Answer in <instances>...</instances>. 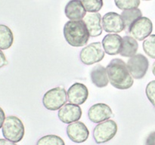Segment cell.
Listing matches in <instances>:
<instances>
[{
  "label": "cell",
  "instance_id": "4316f807",
  "mask_svg": "<svg viewBox=\"0 0 155 145\" xmlns=\"http://www.w3.org/2000/svg\"><path fill=\"white\" fill-rule=\"evenodd\" d=\"M8 64V60L6 59L5 55L4 53L2 52L1 49H0V69L4 66H5Z\"/></svg>",
  "mask_w": 155,
  "mask_h": 145
},
{
  "label": "cell",
  "instance_id": "4fadbf2b",
  "mask_svg": "<svg viewBox=\"0 0 155 145\" xmlns=\"http://www.w3.org/2000/svg\"><path fill=\"white\" fill-rule=\"evenodd\" d=\"M89 97L87 87L83 83L76 82L68 91V99L70 103L77 105L84 104Z\"/></svg>",
  "mask_w": 155,
  "mask_h": 145
},
{
  "label": "cell",
  "instance_id": "7c38bea8",
  "mask_svg": "<svg viewBox=\"0 0 155 145\" xmlns=\"http://www.w3.org/2000/svg\"><path fill=\"white\" fill-rule=\"evenodd\" d=\"M58 118L62 122L71 124L80 119L82 116V109L80 105L71 103L66 104L58 110Z\"/></svg>",
  "mask_w": 155,
  "mask_h": 145
},
{
  "label": "cell",
  "instance_id": "44dd1931",
  "mask_svg": "<svg viewBox=\"0 0 155 145\" xmlns=\"http://www.w3.org/2000/svg\"><path fill=\"white\" fill-rule=\"evenodd\" d=\"M36 145H65L63 139L55 134H48L40 137Z\"/></svg>",
  "mask_w": 155,
  "mask_h": 145
},
{
  "label": "cell",
  "instance_id": "9c48e42d",
  "mask_svg": "<svg viewBox=\"0 0 155 145\" xmlns=\"http://www.w3.org/2000/svg\"><path fill=\"white\" fill-rule=\"evenodd\" d=\"M103 29L107 33H118L126 29L123 18L116 12H108L102 18Z\"/></svg>",
  "mask_w": 155,
  "mask_h": 145
},
{
  "label": "cell",
  "instance_id": "ba28073f",
  "mask_svg": "<svg viewBox=\"0 0 155 145\" xmlns=\"http://www.w3.org/2000/svg\"><path fill=\"white\" fill-rule=\"evenodd\" d=\"M152 30V22L146 17H142L138 19L128 28V32L132 37L139 41L148 38L151 34Z\"/></svg>",
  "mask_w": 155,
  "mask_h": 145
},
{
  "label": "cell",
  "instance_id": "4dcf8cb0",
  "mask_svg": "<svg viewBox=\"0 0 155 145\" xmlns=\"http://www.w3.org/2000/svg\"><path fill=\"white\" fill-rule=\"evenodd\" d=\"M144 1H151V0H144Z\"/></svg>",
  "mask_w": 155,
  "mask_h": 145
},
{
  "label": "cell",
  "instance_id": "2e32d148",
  "mask_svg": "<svg viewBox=\"0 0 155 145\" xmlns=\"http://www.w3.org/2000/svg\"><path fill=\"white\" fill-rule=\"evenodd\" d=\"M122 42L123 38L118 34H107L102 40L103 48L109 55H116L120 52Z\"/></svg>",
  "mask_w": 155,
  "mask_h": 145
},
{
  "label": "cell",
  "instance_id": "d4e9b609",
  "mask_svg": "<svg viewBox=\"0 0 155 145\" xmlns=\"http://www.w3.org/2000/svg\"><path fill=\"white\" fill-rule=\"evenodd\" d=\"M145 93H146L148 99L149 100L155 109V80L151 81L147 85Z\"/></svg>",
  "mask_w": 155,
  "mask_h": 145
},
{
  "label": "cell",
  "instance_id": "603a6c76",
  "mask_svg": "<svg viewBox=\"0 0 155 145\" xmlns=\"http://www.w3.org/2000/svg\"><path fill=\"white\" fill-rule=\"evenodd\" d=\"M86 11L89 13L98 12L103 6V0H81Z\"/></svg>",
  "mask_w": 155,
  "mask_h": 145
},
{
  "label": "cell",
  "instance_id": "7402d4cb",
  "mask_svg": "<svg viewBox=\"0 0 155 145\" xmlns=\"http://www.w3.org/2000/svg\"><path fill=\"white\" fill-rule=\"evenodd\" d=\"M143 50L151 58L155 59V34L150 35L142 44Z\"/></svg>",
  "mask_w": 155,
  "mask_h": 145
},
{
  "label": "cell",
  "instance_id": "d6986e66",
  "mask_svg": "<svg viewBox=\"0 0 155 145\" xmlns=\"http://www.w3.org/2000/svg\"><path fill=\"white\" fill-rule=\"evenodd\" d=\"M14 42V35L12 30L5 24H0V49L7 50Z\"/></svg>",
  "mask_w": 155,
  "mask_h": 145
},
{
  "label": "cell",
  "instance_id": "8992f818",
  "mask_svg": "<svg viewBox=\"0 0 155 145\" xmlns=\"http://www.w3.org/2000/svg\"><path fill=\"white\" fill-rule=\"evenodd\" d=\"M104 52L101 42H92L81 50L80 59L84 64L92 65L102 60L105 54Z\"/></svg>",
  "mask_w": 155,
  "mask_h": 145
},
{
  "label": "cell",
  "instance_id": "ffe728a7",
  "mask_svg": "<svg viewBox=\"0 0 155 145\" xmlns=\"http://www.w3.org/2000/svg\"><path fill=\"white\" fill-rule=\"evenodd\" d=\"M126 27L129 28L133 23L142 17V12L138 8L124 10L121 14Z\"/></svg>",
  "mask_w": 155,
  "mask_h": 145
},
{
  "label": "cell",
  "instance_id": "e0dca14e",
  "mask_svg": "<svg viewBox=\"0 0 155 145\" xmlns=\"http://www.w3.org/2000/svg\"><path fill=\"white\" fill-rule=\"evenodd\" d=\"M90 78L92 83L98 88H104L108 85L109 79L107 69L102 65L98 64L94 66L90 72Z\"/></svg>",
  "mask_w": 155,
  "mask_h": 145
},
{
  "label": "cell",
  "instance_id": "ac0fdd59",
  "mask_svg": "<svg viewBox=\"0 0 155 145\" xmlns=\"http://www.w3.org/2000/svg\"><path fill=\"white\" fill-rule=\"evenodd\" d=\"M139 48V44L136 39L130 36H126L123 38L122 47L120 52L121 56L126 57H131L136 54Z\"/></svg>",
  "mask_w": 155,
  "mask_h": 145
},
{
  "label": "cell",
  "instance_id": "7a4b0ae2",
  "mask_svg": "<svg viewBox=\"0 0 155 145\" xmlns=\"http://www.w3.org/2000/svg\"><path fill=\"white\" fill-rule=\"evenodd\" d=\"M64 36L67 42L73 47H83L89 39V31L84 21H69L64 27Z\"/></svg>",
  "mask_w": 155,
  "mask_h": 145
},
{
  "label": "cell",
  "instance_id": "f1b7e54d",
  "mask_svg": "<svg viewBox=\"0 0 155 145\" xmlns=\"http://www.w3.org/2000/svg\"><path fill=\"white\" fill-rule=\"evenodd\" d=\"M0 145H17L16 143L12 142L8 139L0 138Z\"/></svg>",
  "mask_w": 155,
  "mask_h": 145
},
{
  "label": "cell",
  "instance_id": "484cf974",
  "mask_svg": "<svg viewBox=\"0 0 155 145\" xmlns=\"http://www.w3.org/2000/svg\"><path fill=\"white\" fill-rule=\"evenodd\" d=\"M145 145H155V131L151 132L145 140Z\"/></svg>",
  "mask_w": 155,
  "mask_h": 145
},
{
  "label": "cell",
  "instance_id": "277c9868",
  "mask_svg": "<svg viewBox=\"0 0 155 145\" xmlns=\"http://www.w3.org/2000/svg\"><path fill=\"white\" fill-rule=\"evenodd\" d=\"M68 92L63 87H56L45 92L42 98V104L48 110H58L66 104Z\"/></svg>",
  "mask_w": 155,
  "mask_h": 145
},
{
  "label": "cell",
  "instance_id": "6da1fadb",
  "mask_svg": "<svg viewBox=\"0 0 155 145\" xmlns=\"http://www.w3.org/2000/svg\"><path fill=\"white\" fill-rule=\"evenodd\" d=\"M106 69L109 82L114 88L125 90L133 86L134 83L133 77L129 72L127 63L123 60L120 58L113 59Z\"/></svg>",
  "mask_w": 155,
  "mask_h": 145
},
{
  "label": "cell",
  "instance_id": "9a60e30c",
  "mask_svg": "<svg viewBox=\"0 0 155 145\" xmlns=\"http://www.w3.org/2000/svg\"><path fill=\"white\" fill-rule=\"evenodd\" d=\"M64 13L70 21H80L86 14V10L81 0H71L65 6Z\"/></svg>",
  "mask_w": 155,
  "mask_h": 145
},
{
  "label": "cell",
  "instance_id": "52a82bcc",
  "mask_svg": "<svg viewBox=\"0 0 155 145\" xmlns=\"http://www.w3.org/2000/svg\"><path fill=\"white\" fill-rule=\"evenodd\" d=\"M127 68L133 79H141L148 72L149 61L145 55L142 54H135L127 61Z\"/></svg>",
  "mask_w": 155,
  "mask_h": 145
},
{
  "label": "cell",
  "instance_id": "5bb4252c",
  "mask_svg": "<svg viewBox=\"0 0 155 145\" xmlns=\"http://www.w3.org/2000/svg\"><path fill=\"white\" fill-rule=\"evenodd\" d=\"M91 37H97L102 33V18L98 12L89 13L83 18Z\"/></svg>",
  "mask_w": 155,
  "mask_h": 145
},
{
  "label": "cell",
  "instance_id": "cb8c5ba5",
  "mask_svg": "<svg viewBox=\"0 0 155 145\" xmlns=\"http://www.w3.org/2000/svg\"><path fill=\"white\" fill-rule=\"evenodd\" d=\"M115 5L120 10L136 8L140 5V0H114Z\"/></svg>",
  "mask_w": 155,
  "mask_h": 145
},
{
  "label": "cell",
  "instance_id": "5b68a950",
  "mask_svg": "<svg viewBox=\"0 0 155 145\" xmlns=\"http://www.w3.org/2000/svg\"><path fill=\"white\" fill-rule=\"evenodd\" d=\"M117 132V124L114 120L107 119L98 123L93 130V137L97 143L108 142L114 137Z\"/></svg>",
  "mask_w": 155,
  "mask_h": 145
},
{
  "label": "cell",
  "instance_id": "30bf717a",
  "mask_svg": "<svg viewBox=\"0 0 155 145\" xmlns=\"http://www.w3.org/2000/svg\"><path fill=\"white\" fill-rule=\"evenodd\" d=\"M67 134L74 143H83L88 139L89 131L83 122L77 121L67 127Z\"/></svg>",
  "mask_w": 155,
  "mask_h": 145
},
{
  "label": "cell",
  "instance_id": "8fae6325",
  "mask_svg": "<svg viewBox=\"0 0 155 145\" xmlns=\"http://www.w3.org/2000/svg\"><path fill=\"white\" fill-rule=\"evenodd\" d=\"M113 115L111 108L107 104L98 103L92 105L88 111V117L94 123H100L110 119Z\"/></svg>",
  "mask_w": 155,
  "mask_h": 145
},
{
  "label": "cell",
  "instance_id": "3957f363",
  "mask_svg": "<svg viewBox=\"0 0 155 145\" xmlns=\"http://www.w3.org/2000/svg\"><path fill=\"white\" fill-rule=\"evenodd\" d=\"M2 131L5 138L18 143L24 138L25 128L24 123L19 118L15 116H8L5 117Z\"/></svg>",
  "mask_w": 155,
  "mask_h": 145
},
{
  "label": "cell",
  "instance_id": "83f0119b",
  "mask_svg": "<svg viewBox=\"0 0 155 145\" xmlns=\"http://www.w3.org/2000/svg\"><path fill=\"white\" fill-rule=\"evenodd\" d=\"M5 119V112L2 110V108L0 107V128H2V127Z\"/></svg>",
  "mask_w": 155,
  "mask_h": 145
},
{
  "label": "cell",
  "instance_id": "f546056e",
  "mask_svg": "<svg viewBox=\"0 0 155 145\" xmlns=\"http://www.w3.org/2000/svg\"><path fill=\"white\" fill-rule=\"evenodd\" d=\"M152 72L155 76V61L154 62V63H153V66H152Z\"/></svg>",
  "mask_w": 155,
  "mask_h": 145
}]
</instances>
